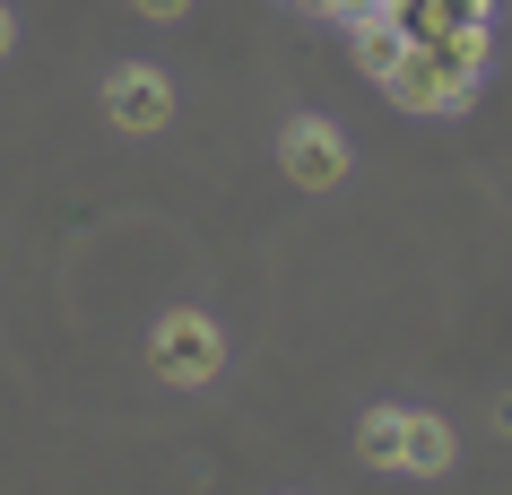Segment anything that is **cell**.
Returning a JSON list of instances; mask_svg holds the SVG:
<instances>
[{
	"label": "cell",
	"instance_id": "6da1fadb",
	"mask_svg": "<svg viewBox=\"0 0 512 495\" xmlns=\"http://www.w3.org/2000/svg\"><path fill=\"white\" fill-rule=\"evenodd\" d=\"M478 70L486 53H452V44H408L391 70H382V96L400 113H460L478 96Z\"/></svg>",
	"mask_w": 512,
	"mask_h": 495
},
{
	"label": "cell",
	"instance_id": "7a4b0ae2",
	"mask_svg": "<svg viewBox=\"0 0 512 495\" xmlns=\"http://www.w3.org/2000/svg\"><path fill=\"white\" fill-rule=\"evenodd\" d=\"M148 374L174 391H200L226 374V330L200 313V304H174V313H157V330H148Z\"/></svg>",
	"mask_w": 512,
	"mask_h": 495
},
{
	"label": "cell",
	"instance_id": "3957f363",
	"mask_svg": "<svg viewBox=\"0 0 512 495\" xmlns=\"http://www.w3.org/2000/svg\"><path fill=\"white\" fill-rule=\"evenodd\" d=\"M278 165H287L296 192H339V183H348V139H339V122H322V113H296V122L278 131Z\"/></svg>",
	"mask_w": 512,
	"mask_h": 495
},
{
	"label": "cell",
	"instance_id": "277c9868",
	"mask_svg": "<svg viewBox=\"0 0 512 495\" xmlns=\"http://www.w3.org/2000/svg\"><path fill=\"white\" fill-rule=\"evenodd\" d=\"M105 113H113V131L157 139L165 122H174V79H165L157 61H122V70L105 79Z\"/></svg>",
	"mask_w": 512,
	"mask_h": 495
},
{
	"label": "cell",
	"instance_id": "5b68a950",
	"mask_svg": "<svg viewBox=\"0 0 512 495\" xmlns=\"http://www.w3.org/2000/svg\"><path fill=\"white\" fill-rule=\"evenodd\" d=\"M460 461V435L443 426V417H426V409H408V478H443V469Z\"/></svg>",
	"mask_w": 512,
	"mask_h": 495
},
{
	"label": "cell",
	"instance_id": "8992f818",
	"mask_svg": "<svg viewBox=\"0 0 512 495\" xmlns=\"http://www.w3.org/2000/svg\"><path fill=\"white\" fill-rule=\"evenodd\" d=\"M356 452L374 469H400L408 461V409H365L356 417Z\"/></svg>",
	"mask_w": 512,
	"mask_h": 495
},
{
	"label": "cell",
	"instance_id": "52a82bcc",
	"mask_svg": "<svg viewBox=\"0 0 512 495\" xmlns=\"http://www.w3.org/2000/svg\"><path fill=\"white\" fill-rule=\"evenodd\" d=\"M131 9H139V18H157V27H174V18H183L191 0H131Z\"/></svg>",
	"mask_w": 512,
	"mask_h": 495
},
{
	"label": "cell",
	"instance_id": "ba28073f",
	"mask_svg": "<svg viewBox=\"0 0 512 495\" xmlns=\"http://www.w3.org/2000/svg\"><path fill=\"white\" fill-rule=\"evenodd\" d=\"M9 44H18V18H9V0H0V61H9Z\"/></svg>",
	"mask_w": 512,
	"mask_h": 495
},
{
	"label": "cell",
	"instance_id": "9c48e42d",
	"mask_svg": "<svg viewBox=\"0 0 512 495\" xmlns=\"http://www.w3.org/2000/svg\"><path fill=\"white\" fill-rule=\"evenodd\" d=\"M495 417H504V435H512V400H504V409H495Z\"/></svg>",
	"mask_w": 512,
	"mask_h": 495
}]
</instances>
